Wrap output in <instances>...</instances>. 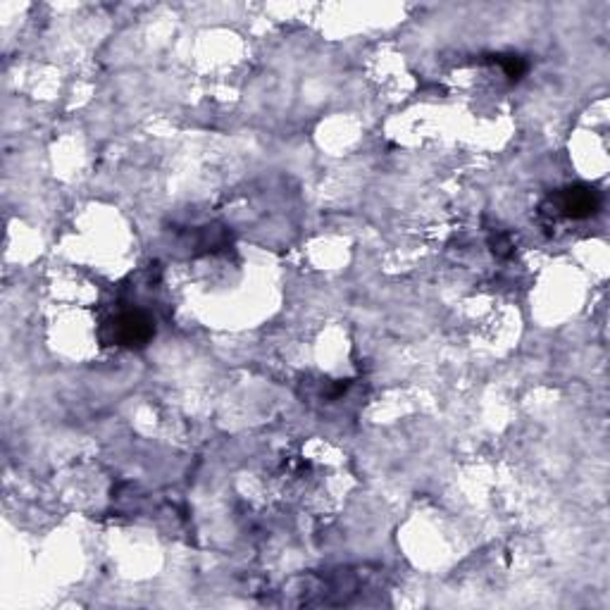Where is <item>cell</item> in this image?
<instances>
[{
  "mask_svg": "<svg viewBox=\"0 0 610 610\" xmlns=\"http://www.w3.org/2000/svg\"><path fill=\"white\" fill-rule=\"evenodd\" d=\"M558 210L570 220H587L601 210V194L594 186L575 184L570 189L560 191L556 198Z\"/></svg>",
  "mask_w": 610,
  "mask_h": 610,
  "instance_id": "7a4b0ae2",
  "label": "cell"
},
{
  "mask_svg": "<svg viewBox=\"0 0 610 610\" xmlns=\"http://www.w3.org/2000/svg\"><path fill=\"white\" fill-rule=\"evenodd\" d=\"M499 62L510 79H520L527 72V62L520 55H499Z\"/></svg>",
  "mask_w": 610,
  "mask_h": 610,
  "instance_id": "3957f363",
  "label": "cell"
},
{
  "mask_svg": "<svg viewBox=\"0 0 610 610\" xmlns=\"http://www.w3.org/2000/svg\"><path fill=\"white\" fill-rule=\"evenodd\" d=\"M155 336V322L141 310H129L110 320L103 329L105 344H115L124 348H141Z\"/></svg>",
  "mask_w": 610,
  "mask_h": 610,
  "instance_id": "6da1fadb",
  "label": "cell"
}]
</instances>
